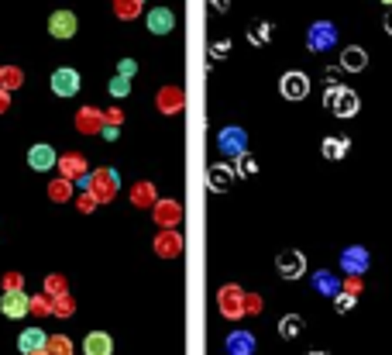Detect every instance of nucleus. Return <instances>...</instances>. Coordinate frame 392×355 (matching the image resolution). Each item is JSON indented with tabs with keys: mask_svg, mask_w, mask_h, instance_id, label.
<instances>
[{
	"mask_svg": "<svg viewBox=\"0 0 392 355\" xmlns=\"http://www.w3.org/2000/svg\"><path fill=\"white\" fill-rule=\"evenodd\" d=\"M220 152L224 156H241L244 152V131L241 128H224L220 131Z\"/></svg>",
	"mask_w": 392,
	"mask_h": 355,
	"instance_id": "aec40b11",
	"label": "nucleus"
},
{
	"mask_svg": "<svg viewBox=\"0 0 392 355\" xmlns=\"http://www.w3.org/2000/svg\"><path fill=\"white\" fill-rule=\"evenodd\" d=\"M76 207L83 210V214H90V210H97V200H93L90 194H86V190H83V194H79V200H76Z\"/></svg>",
	"mask_w": 392,
	"mask_h": 355,
	"instance_id": "a19ab883",
	"label": "nucleus"
},
{
	"mask_svg": "<svg viewBox=\"0 0 392 355\" xmlns=\"http://www.w3.org/2000/svg\"><path fill=\"white\" fill-rule=\"evenodd\" d=\"M231 180H234V166H210L206 169V187L214 194H224L231 187Z\"/></svg>",
	"mask_w": 392,
	"mask_h": 355,
	"instance_id": "6ab92c4d",
	"label": "nucleus"
},
{
	"mask_svg": "<svg viewBox=\"0 0 392 355\" xmlns=\"http://www.w3.org/2000/svg\"><path fill=\"white\" fill-rule=\"evenodd\" d=\"M55 162H59V156H55V149H52V145H45V142L31 145V152H28V166H31L35 173H48V169H55Z\"/></svg>",
	"mask_w": 392,
	"mask_h": 355,
	"instance_id": "9d476101",
	"label": "nucleus"
},
{
	"mask_svg": "<svg viewBox=\"0 0 392 355\" xmlns=\"http://www.w3.org/2000/svg\"><path fill=\"white\" fill-rule=\"evenodd\" d=\"M114 14H118L120 21L138 18V14H141V0H114Z\"/></svg>",
	"mask_w": 392,
	"mask_h": 355,
	"instance_id": "c756f323",
	"label": "nucleus"
},
{
	"mask_svg": "<svg viewBox=\"0 0 392 355\" xmlns=\"http://www.w3.org/2000/svg\"><path fill=\"white\" fill-rule=\"evenodd\" d=\"M368 66V55H365V48H358V45H348L344 52H341V69H348V73H358V69H365Z\"/></svg>",
	"mask_w": 392,
	"mask_h": 355,
	"instance_id": "412c9836",
	"label": "nucleus"
},
{
	"mask_svg": "<svg viewBox=\"0 0 392 355\" xmlns=\"http://www.w3.org/2000/svg\"><path fill=\"white\" fill-rule=\"evenodd\" d=\"M48 197L55 200V203L69 200L73 197V183H69V180H62V176H59V180H52V183H48Z\"/></svg>",
	"mask_w": 392,
	"mask_h": 355,
	"instance_id": "c85d7f7f",
	"label": "nucleus"
},
{
	"mask_svg": "<svg viewBox=\"0 0 392 355\" xmlns=\"http://www.w3.org/2000/svg\"><path fill=\"white\" fill-rule=\"evenodd\" d=\"M314 286H316V293H323V297H337V279L330 276L327 269H320L314 276Z\"/></svg>",
	"mask_w": 392,
	"mask_h": 355,
	"instance_id": "bb28decb",
	"label": "nucleus"
},
{
	"mask_svg": "<svg viewBox=\"0 0 392 355\" xmlns=\"http://www.w3.org/2000/svg\"><path fill=\"white\" fill-rule=\"evenodd\" d=\"M141 4H145V0H141Z\"/></svg>",
	"mask_w": 392,
	"mask_h": 355,
	"instance_id": "6e6d98bb",
	"label": "nucleus"
},
{
	"mask_svg": "<svg viewBox=\"0 0 392 355\" xmlns=\"http://www.w3.org/2000/svg\"><path fill=\"white\" fill-rule=\"evenodd\" d=\"M66 293H69L66 276H55V273H52V276L45 279V297H52V300H55V297H66Z\"/></svg>",
	"mask_w": 392,
	"mask_h": 355,
	"instance_id": "2f4dec72",
	"label": "nucleus"
},
{
	"mask_svg": "<svg viewBox=\"0 0 392 355\" xmlns=\"http://www.w3.org/2000/svg\"><path fill=\"white\" fill-rule=\"evenodd\" d=\"M73 311H76V300H73L69 293H66V297H55V300H52V314H59V317H69V314H73Z\"/></svg>",
	"mask_w": 392,
	"mask_h": 355,
	"instance_id": "72a5a7b5",
	"label": "nucleus"
},
{
	"mask_svg": "<svg viewBox=\"0 0 392 355\" xmlns=\"http://www.w3.org/2000/svg\"><path fill=\"white\" fill-rule=\"evenodd\" d=\"M45 342H48V335L45 331H38V328H28L21 338H18V349L24 355H31V352H41L45 349Z\"/></svg>",
	"mask_w": 392,
	"mask_h": 355,
	"instance_id": "4be33fe9",
	"label": "nucleus"
},
{
	"mask_svg": "<svg viewBox=\"0 0 392 355\" xmlns=\"http://www.w3.org/2000/svg\"><path fill=\"white\" fill-rule=\"evenodd\" d=\"M0 311H4L7 317H24L28 311H31V297H28L24 290H10V293H4Z\"/></svg>",
	"mask_w": 392,
	"mask_h": 355,
	"instance_id": "1a4fd4ad",
	"label": "nucleus"
},
{
	"mask_svg": "<svg viewBox=\"0 0 392 355\" xmlns=\"http://www.w3.org/2000/svg\"><path fill=\"white\" fill-rule=\"evenodd\" d=\"M279 90H282L286 100H303V97L310 93V79H307V73H296V69H293V73L282 76Z\"/></svg>",
	"mask_w": 392,
	"mask_h": 355,
	"instance_id": "423d86ee",
	"label": "nucleus"
},
{
	"mask_svg": "<svg viewBox=\"0 0 392 355\" xmlns=\"http://www.w3.org/2000/svg\"><path fill=\"white\" fill-rule=\"evenodd\" d=\"M7 111H10V93L0 90V114H7Z\"/></svg>",
	"mask_w": 392,
	"mask_h": 355,
	"instance_id": "de8ad7c7",
	"label": "nucleus"
},
{
	"mask_svg": "<svg viewBox=\"0 0 392 355\" xmlns=\"http://www.w3.org/2000/svg\"><path fill=\"white\" fill-rule=\"evenodd\" d=\"M172 28H176V14H172L169 7L148 11V32H152V35H169Z\"/></svg>",
	"mask_w": 392,
	"mask_h": 355,
	"instance_id": "dca6fc26",
	"label": "nucleus"
},
{
	"mask_svg": "<svg viewBox=\"0 0 392 355\" xmlns=\"http://www.w3.org/2000/svg\"><path fill=\"white\" fill-rule=\"evenodd\" d=\"M111 93H114V97H127V93H131V83H127V76H114V79H111Z\"/></svg>",
	"mask_w": 392,
	"mask_h": 355,
	"instance_id": "e433bc0d",
	"label": "nucleus"
},
{
	"mask_svg": "<svg viewBox=\"0 0 392 355\" xmlns=\"http://www.w3.org/2000/svg\"><path fill=\"white\" fill-rule=\"evenodd\" d=\"M251 352H255V338L248 331L227 335V355H251Z\"/></svg>",
	"mask_w": 392,
	"mask_h": 355,
	"instance_id": "5701e85b",
	"label": "nucleus"
},
{
	"mask_svg": "<svg viewBox=\"0 0 392 355\" xmlns=\"http://www.w3.org/2000/svg\"><path fill=\"white\" fill-rule=\"evenodd\" d=\"M348 145H351L348 138H323L320 152H323V159H344L348 156Z\"/></svg>",
	"mask_w": 392,
	"mask_h": 355,
	"instance_id": "393cba45",
	"label": "nucleus"
},
{
	"mask_svg": "<svg viewBox=\"0 0 392 355\" xmlns=\"http://www.w3.org/2000/svg\"><path fill=\"white\" fill-rule=\"evenodd\" d=\"M31 355H48V352H45V349H41V352H31Z\"/></svg>",
	"mask_w": 392,
	"mask_h": 355,
	"instance_id": "3c124183",
	"label": "nucleus"
},
{
	"mask_svg": "<svg viewBox=\"0 0 392 355\" xmlns=\"http://www.w3.org/2000/svg\"><path fill=\"white\" fill-rule=\"evenodd\" d=\"M155 221H158V228H176V225L183 221V203H179V200H158Z\"/></svg>",
	"mask_w": 392,
	"mask_h": 355,
	"instance_id": "f8f14e48",
	"label": "nucleus"
},
{
	"mask_svg": "<svg viewBox=\"0 0 392 355\" xmlns=\"http://www.w3.org/2000/svg\"><path fill=\"white\" fill-rule=\"evenodd\" d=\"M76 131L79 135H97V131H104V111H97V107H83L76 114Z\"/></svg>",
	"mask_w": 392,
	"mask_h": 355,
	"instance_id": "2eb2a0df",
	"label": "nucleus"
},
{
	"mask_svg": "<svg viewBox=\"0 0 392 355\" xmlns=\"http://www.w3.org/2000/svg\"><path fill=\"white\" fill-rule=\"evenodd\" d=\"M21 83H24V73H21L18 66H4V76H0V90H7V93H10V90H18Z\"/></svg>",
	"mask_w": 392,
	"mask_h": 355,
	"instance_id": "7c9ffc66",
	"label": "nucleus"
},
{
	"mask_svg": "<svg viewBox=\"0 0 392 355\" xmlns=\"http://www.w3.org/2000/svg\"><path fill=\"white\" fill-rule=\"evenodd\" d=\"M114 352V338L107 331H90L83 342V355H111Z\"/></svg>",
	"mask_w": 392,
	"mask_h": 355,
	"instance_id": "a211bd4d",
	"label": "nucleus"
},
{
	"mask_svg": "<svg viewBox=\"0 0 392 355\" xmlns=\"http://www.w3.org/2000/svg\"><path fill=\"white\" fill-rule=\"evenodd\" d=\"M31 314H52V297H45V293H38V297H31Z\"/></svg>",
	"mask_w": 392,
	"mask_h": 355,
	"instance_id": "f704fd0d",
	"label": "nucleus"
},
{
	"mask_svg": "<svg viewBox=\"0 0 392 355\" xmlns=\"http://www.w3.org/2000/svg\"><path fill=\"white\" fill-rule=\"evenodd\" d=\"M300 331H303V317L300 314H286L279 321V335H282V338H296Z\"/></svg>",
	"mask_w": 392,
	"mask_h": 355,
	"instance_id": "cd10ccee",
	"label": "nucleus"
},
{
	"mask_svg": "<svg viewBox=\"0 0 392 355\" xmlns=\"http://www.w3.org/2000/svg\"><path fill=\"white\" fill-rule=\"evenodd\" d=\"M334 41H337V28L330 21H316L314 28H310V35H307V48L310 52H327Z\"/></svg>",
	"mask_w": 392,
	"mask_h": 355,
	"instance_id": "7ed1b4c3",
	"label": "nucleus"
},
{
	"mask_svg": "<svg viewBox=\"0 0 392 355\" xmlns=\"http://www.w3.org/2000/svg\"><path fill=\"white\" fill-rule=\"evenodd\" d=\"M10 290H21V273H7L4 276V293H10Z\"/></svg>",
	"mask_w": 392,
	"mask_h": 355,
	"instance_id": "c03bdc74",
	"label": "nucleus"
},
{
	"mask_svg": "<svg viewBox=\"0 0 392 355\" xmlns=\"http://www.w3.org/2000/svg\"><path fill=\"white\" fill-rule=\"evenodd\" d=\"M337 90H341V83H330V86H327V93H323V107H327V111H330V104L337 100Z\"/></svg>",
	"mask_w": 392,
	"mask_h": 355,
	"instance_id": "49530a36",
	"label": "nucleus"
},
{
	"mask_svg": "<svg viewBox=\"0 0 392 355\" xmlns=\"http://www.w3.org/2000/svg\"><path fill=\"white\" fill-rule=\"evenodd\" d=\"M45 352H48V355H73V342H69L66 335H48Z\"/></svg>",
	"mask_w": 392,
	"mask_h": 355,
	"instance_id": "a878e982",
	"label": "nucleus"
},
{
	"mask_svg": "<svg viewBox=\"0 0 392 355\" xmlns=\"http://www.w3.org/2000/svg\"><path fill=\"white\" fill-rule=\"evenodd\" d=\"M210 4H214L217 11H227V4H231V0H210Z\"/></svg>",
	"mask_w": 392,
	"mask_h": 355,
	"instance_id": "09e8293b",
	"label": "nucleus"
},
{
	"mask_svg": "<svg viewBox=\"0 0 392 355\" xmlns=\"http://www.w3.org/2000/svg\"><path fill=\"white\" fill-rule=\"evenodd\" d=\"M361 286H365V283H361V276H348V279H344V290H341V293H351V297H358V293H361Z\"/></svg>",
	"mask_w": 392,
	"mask_h": 355,
	"instance_id": "ea45409f",
	"label": "nucleus"
},
{
	"mask_svg": "<svg viewBox=\"0 0 392 355\" xmlns=\"http://www.w3.org/2000/svg\"><path fill=\"white\" fill-rule=\"evenodd\" d=\"M155 255H162V259L183 255V235H179L176 228H162L155 235Z\"/></svg>",
	"mask_w": 392,
	"mask_h": 355,
	"instance_id": "39448f33",
	"label": "nucleus"
},
{
	"mask_svg": "<svg viewBox=\"0 0 392 355\" xmlns=\"http://www.w3.org/2000/svg\"><path fill=\"white\" fill-rule=\"evenodd\" d=\"M269 32H272V25H269V21H262V25H258V28H255V32H251L248 39L255 41V45H269V39H272Z\"/></svg>",
	"mask_w": 392,
	"mask_h": 355,
	"instance_id": "c9c22d12",
	"label": "nucleus"
},
{
	"mask_svg": "<svg viewBox=\"0 0 392 355\" xmlns=\"http://www.w3.org/2000/svg\"><path fill=\"white\" fill-rule=\"evenodd\" d=\"M382 25H386V32H389V35H392V11H389V14H386V21H382Z\"/></svg>",
	"mask_w": 392,
	"mask_h": 355,
	"instance_id": "8fccbe9b",
	"label": "nucleus"
},
{
	"mask_svg": "<svg viewBox=\"0 0 392 355\" xmlns=\"http://www.w3.org/2000/svg\"><path fill=\"white\" fill-rule=\"evenodd\" d=\"M341 269H344L348 276H361V273L368 269V252H365V248H344Z\"/></svg>",
	"mask_w": 392,
	"mask_h": 355,
	"instance_id": "f3484780",
	"label": "nucleus"
},
{
	"mask_svg": "<svg viewBox=\"0 0 392 355\" xmlns=\"http://www.w3.org/2000/svg\"><path fill=\"white\" fill-rule=\"evenodd\" d=\"M310 355H327V352H310Z\"/></svg>",
	"mask_w": 392,
	"mask_h": 355,
	"instance_id": "603ef678",
	"label": "nucleus"
},
{
	"mask_svg": "<svg viewBox=\"0 0 392 355\" xmlns=\"http://www.w3.org/2000/svg\"><path fill=\"white\" fill-rule=\"evenodd\" d=\"M227 52H231V41H227V39H224V41H214V45H210V59H224Z\"/></svg>",
	"mask_w": 392,
	"mask_h": 355,
	"instance_id": "58836bf2",
	"label": "nucleus"
},
{
	"mask_svg": "<svg viewBox=\"0 0 392 355\" xmlns=\"http://www.w3.org/2000/svg\"><path fill=\"white\" fill-rule=\"evenodd\" d=\"M262 311V297L258 293H244V314H258Z\"/></svg>",
	"mask_w": 392,
	"mask_h": 355,
	"instance_id": "4c0bfd02",
	"label": "nucleus"
},
{
	"mask_svg": "<svg viewBox=\"0 0 392 355\" xmlns=\"http://www.w3.org/2000/svg\"><path fill=\"white\" fill-rule=\"evenodd\" d=\"M52 90H55L59 97H73L79 90V73L76 69H55V73H52Z\"/></svg>",
	"mask_w": 392,
	"mask_h": 355,
	"instance_id": "4468645a",
	"label": "nucleus"
},
{
	"mask_svg": "<svg viewBox=\"0 0 392 355\" xmlns=\"http://www.w3.org/2000/svg\"><path fill=\"white\" fill-rule=\"evenodd\" d=\"M79 183H83V190L97 203H111V200L118 197V173L114 169H97V173L83 176Z\"/></svg>",
	"mask_w": 392,
	"mask_h": 355,
	"instance_id": "f257e3e1",
	"label": "nucleus"
},
{
	"mask_svg": "<svg viewBox=\"0 0 392 355\" xmlns=\"http://www.w3.org/2000/svg\"><path fill=\"white\" fill-rule=\"evenodd\" d=\"M131 203H134V207H155L158 203L155 187H152V183H134V187H131Z\"/></svg>",
	"mask_w": 392,
	"mask_h": 355,
	"instance_id": "b1692460",
	"label": "nucleus"
},
{
	"mask_svg": "<svg viewBox=\"0 0 392 355\" xmlns=\"http://www.w3.org/2000/svg\"><path fill=\"white\" fill-rule=\"evenodd\" d=\"M275 266H279V276H282V279H300V276H307V255H303V252H296V248L282 252Z\"/></svg>",
	"mask_w": 392,
	"mask_h": 355,
	"instance_id": "f03ea898",
	"label": "nucleus"
},
{
	"mask_svg": "<svg viewBox=\"0 0 392 355\" xmlns=\"http://www.w3.org/2000/svg\"><path fill=\"white\" fill-rule=\"evenodd\" d=\"M358 107H361V104H358V93H354L351 86H341V90H337V100L330 104L334 118H354Z\"/></svg>",
	"mask_w": 392,
	"mask_h": 355,
	"instance_id": "ddd939ff",
	"label": "nucleus"
},
{
	"mask_svg": "<svg viewBox=\"0 0 392 355\" xmlns=\"http://www.w3.org/2000/svg\"><path fill=\"white\" fill-rule=\"evenodd\" d=\"M255 173H258V162L248 156V152H241L234 159V176H255Z\"/></svg>",
	"mask_w": 392,
	"mask_h": 355,
	"instance_id": "473e14b6",
	"label": "nucleus"
},
{
	"mask_svg": "<svg viewBox=\"0 0 392 355\" xmlns=\"http://www.w3.org/2000/svg\"><path fill=\"white\" fill-rule=\"evenodd\" d=\"M59 173H62V180H69V183H79L83 176H86V156H79V152H66V156H59Z\"/></svg>",
	"mask_w": 392,
	"mask_h": 355,
	"instance_id": "0eeeda50",
	"label": "nucleus"
},
{
	"mask_svg": "<svg viewBox=\"0 0 392 355\" xmlns=\"http://www.w3.org/2000/svg\"><path fill=\"white\" fill-rule=\"evenodd\" d=\"M217 304H220L224 317H231V321H234V317L244 314V290L234 286V283H231V286H224V290L217 293Z\"/></svg>",
	"mask_w": 392,
	"mask_h": 355,
	"instance_id": "20e7f679",
	"label": "nucleus"
},
{
	"mask_svg": "<svg viewBox=\"0 0 392 355\" xmlns=\"http://www.w3.org/2000/svg\"><path fill=\"white\" fill-rule=\"evenodd\" d=\"M354 300H358V297H351V293H337V311L348 314V311L354 307Z\"/></svg>",
	"mask_w": 392,
	"mask_h": 355,
	"instance_id": "79ce46f5",
	"label": "nucleus"
},
{
	"mask_svg": "<svg viewBox=\"0 0 392 355\" xmlns=\"http://www.w3.org/2000/svg\"><path fill=\"white\" fill-rule=\"evenodd\" d=\"M134 69H138V62L134 59H120V66H118V76H134Z\"/></svg>",
	"mask_w": 392,
	"mask_h": 355,
	"instance_id": "37998d69",
	"label": "nucleus"
},
{
	"mask_svg": "<svg viewBox=\"0 0 392 355\" xmlns=\"http://www.w3.org/2000/svg\"><path fill=\"white\" fill-rule=\"evenodd\" d=\"M0 76H4V66H0Z\"/></svg>",
	"mask_w": 392,
	"mask_h": 355,
	"instance_id": "864d4df0",
	"label": "nucleus"
},
{
	"mask_svg": "<svg viewBox=\"0 0 392 355\" xmlns=\"http://www.w3.org/2000/svg\"><path fill=\"white\" fill-rule=\"evenodd\" d=\"M48 35L55 39H73L76 35V14L73 11H55L48 18Z\"/></svg>",
	"mask_w": 392,
	"mask_h": 355,
	"instance_id": "6e6552de",
	"label": "nucleus"
},
{
	"mask_svg": "<svg viewBox=\"0 0 392 355\" xmlns=\"http://www.w3.org/2000/svg\"><path fill=\"white\" fill-rule=\"evenodd\" d=\"M120 121H124V114H120L118 107H114V111H104V124H107V128H120Z\"/></svg>",
	"mask_w": 392,
	"mask_h": 355,
	"instance_id": "a18cd8bd",
	"label": "nucleus"
},
{
	"mask_svg": "<svg viewBox=\"0 0 392 355\" xmlns=\"http://www.w3.org/2000/svg\"><path fill=\"white\" fill-rule=\"evenodd\" d=\"M382 4H392V0H382Z\"/></svg>",
	"mask_w": 392,
	"mask_h": 355,
	"instance_id": "5fc2aeb1",
	"label": "nucleus"
},
{
	"mask_svg": "<svg viewBox=\"0 0 392 355\" xmlns=\"http://www.w3.org/2000/svg\"><path fill=\"white\" fill-rule=\"evenodd\" d=\"M183 104H186V97H183V90L179 86H162L155 97V107L162 114H179L183 111Z\"/></svg>",
	"mask_w": 392,
	"mask_h": 355,
	"instance_id": "9b49d317",
	"label": "nucleus"
}]
</instances>
